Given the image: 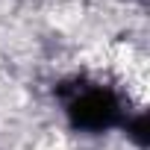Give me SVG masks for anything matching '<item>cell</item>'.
I'll return each mask as SVG.
<instances>
[{
  "label": "cell",
  "mask_w": 150,
  "mask_h": 150,
  "mask_svg": "<svg viewBox=\"0 0 150 150\" xmlns=\"http://www.w3.org/2000/svg\"><path fill=\"white\" fill-rule=\"evenodd\" d=\"M59 97H62L68 124L80 132H106L115 127L124 129L129 121L121 94L103 83L74 80V83L59 86Z\"/></svg>",
  "instance_id": "6da1fadb"
}]
</instances>
